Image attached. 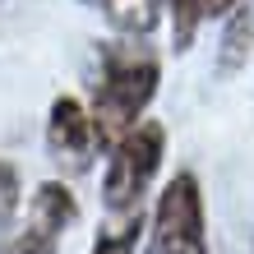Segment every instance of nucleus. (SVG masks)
Instances as JSON below:
<instances>
[{
  "label": "nucleus",
  "instance_id": "nucleus-11",
  "mask_svg": "<svg viewBox=\"0 0 254 254\" xmlns=\"http://www.w3.org/2000/svg\"><path fill=\"white\" fill-rule=\"evenodd\" d=\"M203 9H208V19H217V14H231L236 9V0H203Z\"/></svg>",
  "mask_w": 254,
  "mask_h": 254
},
{
  "label": "nucleus",
  "instance_id": "nucleus-5",
  "mask_svg": "<svg viewBox=\"0 0 254 254\" xmlns=\"http://www.w3.org/2000/svg\"><path fill=\"white\" fill-rule=\"evenodd\" d=\"M79 222V199L69 194V185L61 181H42L33 190V199H28V227L51 236V241H61V236Z\"/></svg>",
  "mask_w": 254,
  "mask_h": 254
},
{
  "label": "nucleus",
  "instance_id": "nucleus-6",
  "mask_svg": "<svg viewBox=\"0 0 254 254\" xmlns=\"http://www.w3.org/2000/svg\"><path fill=\"white\" fill-rule=\"evenodd\" d=\"M83 5H97L125 37H143L157 23V0H83Z\"/></svg>",
  "mask_w": 254,
  "mask_h": 254
},
{
  "label": "nucleus",
  "instance_id": "nucleus-7",
  "mask_svg": "<svg viewBox=\"0 0 254 254\" xmlns=\"http://www.w3.org/2000/svg\"><path fill=\"white\" fill-rule=\"evenodd\" d=\"M111 217H116V222L93 241V254H134V250H139L143 227H148L143 208H134V213H111Z\"/></svg>",
  "mask_w": 254,
  "mask_h": 254
},
{
  "label": "nucleus",
  "instance_id": "nucleus-8",
  "mask_svg": "<svg viewBox=\"0 0 254 254\" xmlns=\"http://www.w3.org/2000/svg\"><path fill=\"white\" fill-rule=\"evenodd\" d=\"M167 14H171V42H176V51H190L199 23L208 19L203 0H167Z\"/></svg>",
  "mask_w": 254,
  "mask_h": 254
},
{
  "label": "nucleus",
  "instance_id": "nucleus-1",
  "mask_svg": "<svg viewBox=\"0 0 254 254\" xmlns=\"http://www.w3.org/2000/svg\"><path fill=\"white\" fill-rule=\"evenodd\" d=\"M157 83H162V65L139 37L107 42L102 47L97 88H93V107H88L102 148H111L125 129H134L143 121L148 102L157 97Z\"/></svg>",
  "mask_w": 254,
  "mask_h": 254
},
{
  "label": "nucleus",
  "instance_id": "nucleus-10",
  "mask_svg": "<svg viewBox=\"0 0 254 254\" xmlns=\"http://www.w3.org/2000/svg\"><path fill=\"white\" fill-rule=\"evenodd\" d=\"M14 203H19V181H14V171L0 162V222L14 213Z\"/></svg>",
  "mask_w": 254,
  "mask_h": 254
},
{
  "label": "nucleus",
  "instance_id": "nucleus-2",
  "mask_svg": "<svg viewBox=\"0 0 254 254\" xmlns=\"http://www.w3.org/2000/svg\"><path fill=\"white\" fill-rule=\"evenodd\" d=\"M162 157H167V129L157 121H139L107 148V171H102V203L111 213L143 208V194L153 190Z\"/></svg>",
  "mask_w": 254,
  "mask_h": 254
},
{
  "label": "nucleus",
  "instance_id": "nucleus-3",
  "mask_svg": "<svg viewBox=\"0 0 254 254\" xmlns=\"http://www.w3.org/2000/svg\"><path fill=\"white\" fill-rule=\"evenodd\" d=\"M148 254H208V222L203 194L190 171H181L157 194L153 222H148Z\"/></svg>",
  "mask_w": 254,
  "mask_h": 254
},
{
  "label": "nucleus",
  "instance_id": "nucleus-9",
  "mask_svg": "<svg viewBox=\"0 0 254 254\" xmlns=\"http://www.w3.org/2000/svg\"><path fill=\"white\" fill-rule=\"evenodd\" d=\"M0 254H56V241L28 227V231H19V236H14V241L0 250Z\"/></svg>",
  "mask_w": 254,
  "mask_h": 254
},
{
  "label": "nucleus",
  "instance_id": "nucleus-4",
  "mask_svg": "<svg viewBox=\"0 0 254 254\" xmlns=\"http://www.w3.org/2000/svg\"><path fill=\"white\" fill-rule=\"evenodd\" d=\"M97 148H102V139H97L93 111H88L79 97H56L51 111H47V153L61 162V167L83 171Z\"/></svg>",
  "mask_w": 254,
  "mask_h": 254
}]
</instances>
